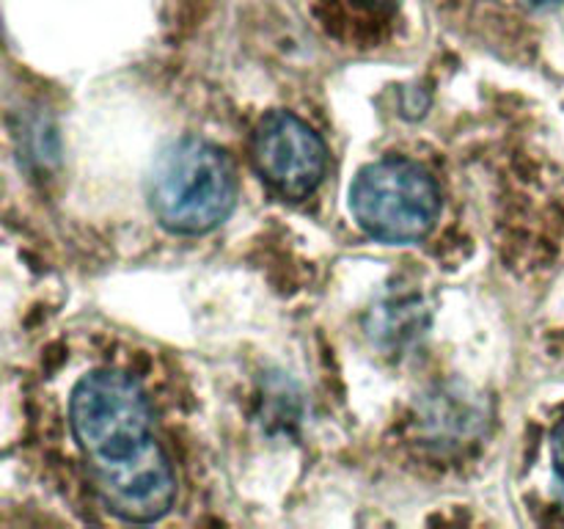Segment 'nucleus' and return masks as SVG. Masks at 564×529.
Here are the masks:
<instances>
[{"label": "nucleus", "mask_w": 564, "mask_h": 529, "mask_svg": "<svg viewBox=\"0 0 564 529\" xmlns=\"http://www.w3.org/2000/svg\"><path fill=\"white\" fill-rule=\"evenodd\" d=\"M237 202L235 165L215 143L180 138L158 154L149 174V204L165 229L204 235L224 224Z\"/></svg>", "instance_id": "nucleus-2"}, {"label": "nucleus", "mask_w": 564, "mask_h": 529, "mask_svg": "<svg viewBox=\"0 0 564 529\" xmlns=\"http://www.w3.org/2000/svg\"><path fill=\"white\" fill-rule=\"evenodd\" d=\"M350 207L358 224L383 242L422 240L441 209L438 187L422 165L402 158L369 163L356 176Z\"/></svg>", "instance_id": "nucleus-3"}, {"label": "nucleus", "mask_w": 564, "mask_h": 529, "mask_svg": "<svg viewBox=\"0 0 564 529\" xmlns=\"http://www.w3.org/2000/svg\"><path fill=\"white\" fill-rule=\"evenodd\" d=\"M551 452H554L556 472H560V477L564 479V419L556 424L554 435H551Z\"/></svg>", "instance_id": "nucleus-5"}, {"label": "nucleus", "mask_w": 564, "mask_h": 529, "mask_svg": "<svg viewBox=\"0 0 564 529\" xmlns=\"http://www.w3.org/2000/svg\"><path fill=\"white\" fill-rule=\"evenodd\" d=\"M253 163L270 187L286 198L317 191L328 165L325 143L312 127L290 110L264 116L253 136Z\"/></svg>", "instance_id": "nucleus-4"}, {"label": "nucleus", "mask_w": 564, "mask_h": 529, "mask_svg": "<svg viewBox=\"0 0 564 529\" xmlns=\"http://www.w3.org/2000/svg\"><path fill=\"white\" fill-rule=\"evenodd\" d=\"M383 3H389V0H383Z\"/></svg>", "instance_id": "nucleus-7"}, {"label": "nucleus", "mask_w": 564, "mask_h": 529, "mask_svg": "<svg viewBox=\"0 0 564 529\" xmlns=\"http://www.w3.org/2000/svg\"><path fill=\"white\" fill-rule=\"evenodd\" d=\"M69 424L94 488L113 516L149 523L171 510L176 474L138 380L113 369L86 375L72 391Z\"/></svg>", "instance_id": "nucleus-1"}, {"label": "nucleus", "mask_w": 564, "mask_h": 529, "mask_svg": "<svg viewBox=\"0 0 564 529\" xmlns=\"http://www.w3.org/2000/svg\"><path fill=\"white\" fill-rule=\"evenodd\" d=\"M529 3H534V6H556V3H562V0H529Z\"/></svg>", "instance_id": "nucleus-6"}]
</instances>
